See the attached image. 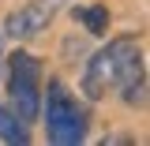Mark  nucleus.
<instances>
[{
	"instance_id": "nucleus-4",
	"label": "nucleus",
	"mask_w": 150,
	"mask_h": 146,
	"mask_svg": "<svg viewBox=\"0 0 150 146\" xmlns=\"http://www.w3.org/2000/svg\"><path fill=\"white\" fill-rule=\"evenodd\" d=\"M60 4H64V0H26L19 11H11V15L4 19V34L11 37V41H26V37L41 34L56 19Z\"/></svg>"
},
{
	"instance_id": "nucleus-2",
	"label": "nucleus",
	"mask_w": 150,
	"mask_h": 146,
	"mask_svg": "<svg viewBox=\"0 0 150 146\" xmlns=\"http://www.w3.org/2000/svg\"><path fill=\"white\" fill-rule=\"evenodd\" d=\"M45 135L56 146H75L86 139V112L60 79H53L45 90Z\"/></svg>"
},
{
	"instance_id": "nucleus-3",
	"label": "nucleus",
	"mask_w": 150,
	"mask_h": 146,
	"mask_svg": "<svg viewBox=\"0 0 150 146\" xmlns=\"http://www.w3.org/2000/svg\"><path fill=\"white\" fill-rule=\"evenodd\" d=\"M8 97L11 112L23 124H34L41 112V64L30 53H15L8 60Z\"/></svg>"
},
{
	"instance_id": "nucleus-6",
	"label": "nucleus",
	"mask_w": 150,
	"mask_h": 146,
	"mask_svg": "<svg viewBox=\"0 0 150 146\" xmlns=\"http://www.w3.org/2000/svg\"><path fill=\"white\" fill-rule=\"evenodd\" d=\"M0 142H30V131H26V124L19 120L11 109H4L0 105Z\"/></svg>"
},
{
	"instance_id": "nucleus-1",
	"label": "nucleus",
	"mask_w": 150,
	"mask_h": 146,
	"mask_svg": "<svg viewBox=\"0 0 150 146\" xmlns=\"http://www.w3.org/2000/svg\"><path fill=\"white\" fill-rule=\"evenodd\" d=\"M139 75H143V45H139V37H112L105 49H98L90 56V64L83 68L79 86H83V94L90 101H98V97H105L112 90H124Z\"/></svg>"
},
{
	"instance_id": "nucleus-5",
	"label": "nucleus",
	"mask_w": 150,
	"mask_h": 146,
	"mask_svg": "<svg viewBox=\"0 0 150 146\" xmlns=\"http://www.w3.org/2000/svg\"><path fill=\"white\" fill-rule=\"evenodd\" d=\"M75 19L86 26V34L101 37L105 30H109V11H105V4H79L75 8Z\"/></svg>"
}]
</instances>
